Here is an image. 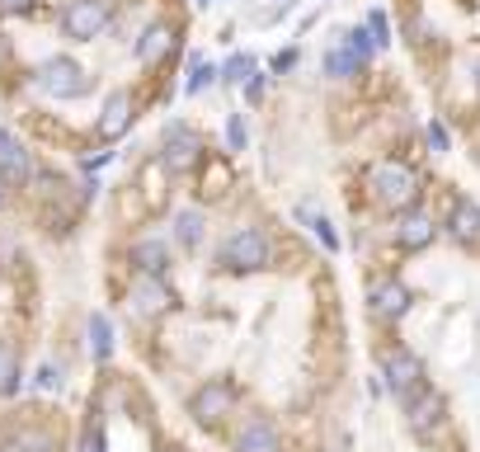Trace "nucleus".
Wrapping results in <instances>:
<instances>
[{
	"label": "nucleus",
	"mask_w": 480,
	"mask_h": 452,
	"mask_svg": "<svg viewBox=\"0 0 480 452\" xmlns=\"http://www.w3.org/2000/svg\"><path fill=\"white\" fill-rule=\"evenodd\" d=\"M132 118H137V109H132V95H128V90H113L109 99H104L99 118H95V132H99V141H118L122 132L132 128Z\"/></svg>",
	"instance_id": "nucleus-10"
},
{
	"label": "nucleus",
	"mask_w": 480,
	"mask_h": 452,
	"mask_svg": "<svg viewBox=\"0 0 480 452\" xmlns=\"http://www.w3.org/2000/svg\"><path fill=\"white\" fill-rule=\"evenodd\" d=\"M236 452H283V434L268 420H249L236 434Z\"/></svg>",
	"instance_id": "nucleus-14"
},
{
	"label": "nucleus",
	"mask_w": 480,
	"mask_h": 452,
	"mask_svg": "<svg viewBox=\"0 0 480 452\" xmlns=\"http://www.w3.org/2000/svg\"><path fill=\"white\" fill-rule=\"evenodd\" d=\"M203 137L189 128V122H170V128L160 132V166L170 170V175H184V170H194L198 160H203Z\"/></svg>",
	"instance_id": "nucleus-4"
},
{
	"label": "nucleus",
	"mask_w": 480,
	"mask_h": 452,
	"mask_svg": "<svg viewBox=\"0 0 480 452\" xmlns=\"http://www.w3.org/2000/svg\"><path fill=\"white\" fill-rule=\"evenodd\" d=\"M19 392V354L10 344H0V396Z\"/></svg>",
	"instance_id": "nucleus-23"
},
{
	"label": "nucleus",
	"mask_w": 480,
	"mask_h": 452,
	"mask_svg": "<svg viewBox=\"0 0 480 452\" xmlns=\"http://www.w3.org/2000/svg\"><path fill=\"white\" fill-rule=\"evenodd\" d=\"M433 236H438V226L424 212H405L401 221H395V240H401L405 250H424V245H433Z\"/></svg>",
	"instance_id": "nucleus-15"
},
{
	"label": "nucleus",
	"mask_w": 480,
	"mask_h": 452,
	"mask_svg": "<svg viewBox=\"0 0 480 452\" xmlns=\"http://www.w3.org/2000/svg\"><path fill=\"white\" fill-rule=\"evenodd\" d=\"M104 29H109V5H104V0H71V5L61 10V33H67L71 43H95Z\"/></svg>",
	"instance_id": "nucleus-5"
},
{
	"label": "nucleus",
	"mask_w": 480,
	"mask_h": 452,
	"mask_svg": "<svg viewBox=\"0 0 480 452\" xmlns=\"http://www.w3.org/2000/svg\"><path fill=\"white\" fill-rule=\"evenodd\" d=\"M382 382H386L391 396L410 401L414 392H420V382H424V363L414 358L410 348H391V354L382 358Z\"/></svg>",
	"instance_id": "nucleus-6"
},
{
	"label": "nucleus",
	"mask_w": 480,
	"mask_h": 452,
	"mask_svg": "<svg viewBox=\"0 0 480 452\" xmlns=\"http://www.w3.org/2000/svg\"><path fill=\"white\" fill-rule=\"evenodd\" d=\"M475 86H480V57H475Z\"/></svg>",
	"instance_id": "nucleus-35"
},
{
	"label": "nucleus",
	"mask_w": 480,
	"mask_h": 452,
	"mask_svg": "<svg viewBox=\"0 0 480 452\" xmlns=\"http://www.w3.org/2000/svg\"><path fill=\"white\" fill-rule=\"evenodd\" d=\"M33 86L52 99H80V95H90V71L71 57H48L43 67L33 71Z\"/></svg>",
	"instance_id": "nucleus-3"
},
{
	"label": "nucleus",
	"mask_w": 480,
	"mask_h": 452,
	"mask_svg": "<svg viewBox=\"0 0 480 452\" xmlns=\"http://www.w3.org/2000/svg\"><path fill=\"white\" fill-rule=\"evenodd\" d=\"M226 141H231V151H245L249 132H245V118H240V113H231V118H226Z\"/></svg>",
	"instance_id": "nucleus-26"
},
{
	"label": "nucleus",
	"mask_w": 480,
	"mask_h": 452,
	"mask_svg": "<svg viewBox=\"0 0 480 452\" xmlns=\"http://www.w3.org/2000/svg\"><path fill=\"white\" fill-rule=\"evenodd\" d=\"M76 452H104V429H99V424H90V429H86V434H80Z\"/></svg>",
	"instance_id": "nucleus-28"
},
{
	"label": "nucleus",
	"mask_w": 480,
	"mask_h": 452,
	"mask_svg": "<svg viewBox=\"0 0 480 452\" xmlns=\"http://www.w3.org/2000/svg\"><path fill=\"white\" fill-rule=\"evenodd\" d=\"M175 236H179L184 250H198V245H203V212L198 208L175 212Z\"/></svg>",
	"instance_id": "nucleus-19"
},
{
	"label": "nucleus",
	"mask_w": 480,
	"mask_h": 452,
	"mask_svg": "<svg viewBox=\"0 0 480 452\" xmlns=\"http://www.w3.org/2000/svg\"><path fill=\"white\" fill-rule=\"evenodd\" d=\"M170 48H175V29L170 24H151V29L137 38V67L151 71L160 57H170Z\"/></svg>",
	"instance_id": "nucleus-13"
},
{
	"label": "nucleus",
	"mask_w": 480,
	"mask_h": 452,
	"mask_svg": "<svg viewBox=\"0 0 480 452\" xmlns=\"http://www.w3.org/2000/svg\"><path fill=\"white\" fill-rule=\"evenodd\" d=\"M358 67H363V61L353 57L349 48H330V52H325V76H335V80H349V76H358Z\"/></svg>",
	"instance_id": "nucleus-22"
},
{
	"label": "nucleus",
	"mask_w": 480,
	"mask_h": 452,
	"mask_svg": "<svg viewBox=\"0 0 480 452\" xmlns=\"http://www.w3.org/2000/svg\"><path fill=\"white\" fill-rule=\"evenodd\" d=\"M170 302H175V287L165 283L160 274H141L132 283V293H128V312L141 316V321H151L160 312H170Z\"/></svg>",
	"instance_id": "nucleus-9"
},
{
	"label": "nucleus",
	"mask_w": 480,
	"mask_h": 452,
	"mask_svg": "<svg viewBox=\"0 0 480 452\" xmlns=\"http://www.w3.org/2000/svg\"><path fill=\"white\" fill-rule=\"evenodd\" d=\"M132 264H137V274H165V264H170V245H165V240H137L132 245Z\"/></svg>",
	"instance_id": "nucleus-17"
},
{
	"label": "nucleus",
	"mask_w": 480,
	"mask_h": 452,
	"mask_svg": "<svg viewBox=\"0 0 480 452\" xmlns=\"http://www.w3.org/2000/svg\"><path fill=\"white\" fill-rule=\"evenodd\" d=\"M5 52H10V43H5V33H0V61H5Z\"/></svg>",
	"instance_id": "nucleus-34"
},
{
	"label": "nucleus",
	"mask_w": 480,
	"mask_h": 452,
	"mask_svg": "<svg viewBox=\"0 0 480 452\" xmlns=\"http://www.w3.org/2000/svg\"><path fill=\"white\" fill-rule=\"evenodd\" d=\"M292 67H297V48H287V52H278L274 61H268V71H274V76H283V71H292Z\"/></svg>",
	"instance_id": "nucleus-30"
},
{
	"label": "nucleus",
	"mask_w": 480,
	"mask_h": 452,
	"mask_svg": "<svg viewBox=\"0 0 480 452\" xmlns=\"http://www.w3.org/2000/svg\"><path fill=\"white\" fill-rule=\"evenodd\" d=\"M249 76H255V57H249V52H236V57L222 67V80H226V86H245Z\"/></svg>",
	"instance_id": "nucleus-25"
},
{
	"label": "nucleus",
	"mask_w": 480,
	"mask_h": 452,
	"mask_svg": "<svg viewBox=\"0 0 480 452\" xmlns=\"http://www.w3.org/2000/svg\"><path fill=\"white\" fill-rule=\"evenodd\" d=\"M372 316H377V321H401L405 312H410V287L401 283V278H386V283H377V287H372Z\"/></svg>",
	"instance_id": "nucleus-12"
},
{
	"label": "nucleus",
	"mask_w": 480,
	"mask_h": 452,
	"mask_svg": "<svg viewBox=\"0 0 480 452\" xmlns=\"http://www.w3.org/2000/svg\"><path fill=\"white\" fill-rule=\"evenodd\" d=\"M367 184H372V194H377V203H386L395 212H410L414 198H420V175H414L405 160H377V166L367 170Z\"/></svg>",
	"instance_id": "nucleus-2"
},
{
	"label": "nucleus",
	"mask_w": 480,
	"mask_h": 452,
	"mask_svg": "<svg viewBox=\"0 0 480 452\" xmlns=\"http://www.w3.org/2000/svg\"><path fill=\"white\" fill-rule=\"evenodd\" d=\"M33 179V156L19 147V137L0 128V184H10V189H19V184Z\"/></svg>",
	"instance_id": "nucleus-11"
},
{
	"label": "nucleus",
	"mask_w": 480,
	"mask_h": 452,
	"mask_svg": "<svg viewBox=\"0 0 480 452\" xmlns=\"http://www.w3.org/2000/svg\"><path fill=\"white\" fill-rule=\"evenodd\" d=\"M38 386H43V392H57V386H61V373H57L52 363H43V367H38Z\"/></svg>",
	"instance_id": "nucleus-31"
},
{
	"label": "nucleus",
	"mask_w": 480,
	"mask_h": 452,
	"mask_svg": "<svg viewBox=\"0 0 480 452\" xmlns=\"http://www.w3.org/2000/svg\"><path fill=\"white\" fill-rule=\"evenodd\" d=\"M424 137H429V147H433V151H448V147H452V137H448V128H443L438 118L429 122V132H424Z\"/></svg>",
	"instance_id": "nucleus-29"
},
{
	"label": "nucleus",
	"mask_w": 480,
	"mask_h": 452,
	"mask_svg": "<svg viewBox=\"0 0 480 452\" xmlns=\"http://www.w3.org/2000/svg\"><path fill=\"white\" fill-rule=\"evenodd\" d=\"M264 86H268V76H249L245 80V99H249V104H259V99H264Z\"/></svg>",
	"instance_id": "nucleus-32"
},
{
	"label": "nucleus",
	"mask_w": 480,
	"mask_h": 452,
	"mask_svg": "<svg viewBox=\"0 0 480 452\" xmlns=\"http://www.w3.org/2000/svg\"><path fill=\"white\" fill-rule=\"evenodd\" d=\"M222 269H231V274H259L274 264V245H268V236L259 231V226H240V231H231L222 240Z\"/></svg>",
	"instance_id": "nucleus-1"
},
{
	"label": "nucleus",
	"mask_w": 480,
	"mask_h": 452,
	"mask_svg": "<svg viewBox=\"0 0 480 452\" xmlns=\"http://www.w3.org/2000/svg\"><path fill=\"white\" fill-rule=\"evenodd\" d=\"M90 354H95V363H109L113 358V325H109V316H104V312L90 316Z\"/></svg>",
	"instance_id": "nucleus-18"
},
{
	"label": "nucleus",
	"mask_w": 480,
	"mask_h": 452,
	"mask_svg": "<svg viewBox=\"0 0 480 452\" xmlns=\"http://www.w3.org/2000/svg\"><path fill=\"white\" fill-rule=\"evenodd\" d=\"M217 76H222V67H213V61H207L203 52H194V57H189V80H184V90H189V95H203Z\"/></svg>",
	"instance_id": "nucleus-20"
},
{
	"label": "nucleus",
	"mask_w": 480,
	"mask_h": 452,
	"mask_svg": "<svg viewBox=\"0 0 480 452\" xmlns=\"http://www.w3.org/2000/svg\"><path fill=\"white\" fill-rule=\"evenodd\" d=\"M344 48H349L353 57H358V61H367L372 52H377V38H372V29H367V24H353V29L344 33Z\"/></svg>",
	"instance_id": "nucleus-24"
},
{
	"label": "nucleus",
	"mask_w": 480,
	"mask_h": 452,
	"mask_svg": "<svg viewBox=\"0 0 480 452\" xmlns=\"http://www.w3.org/2000/svg\"><path fill=\"white\" fill-rule=\"evenodd\" d=\"M33 0H0V14H24Z\"/></svg>",
	"instance_id": "nucleus-33"
},
{
	"label": "nucleus",
	"mask_w": 480,
	"mask_h": 452,
	"mask_svg": "<svg viewBox=\"0 0 480 452\" xmlns=\"http://www.w3.org/2000/svg\"><path fill=\"white\" fill-rule=\"evenodd\" d=\"M443 420H448V401H443V392H414L410 401H405V424H410V434L414 438H433L438 429H443Z\"/></svg>",
	"instance_id": "nucleus-7"
},
{
	"label": "nucleus",
	"mask_w": 480,
	"mask_h": 452,
	"mask_svg": "<svg viewBox=\"0 0 480 452\" xmlns=\"http://www.w3.org/2000/svg\"><path fill=\"white\" fill-rule=\"evenodd\" d=\"M448 231H452V240H462V245H480V208L475 203H457L452 208V217H448Z\"/></svg>",
	"instance_id": "nucleus-16"
},
{
	"label": "nucleus",
	"mask_w": 480,
	"mask_h": 452,
	"mask_svg": "<svg viewBox=\"0 0 480 452\" xmlns=\"http://www.w3.org/2000/svg\"><path fill=\"white\" fill-rule=\"evenodd\" d=\"M297 217L306 221V231H311V236H316V240L325 245V250H330V255H340V236H335V226H330V217H321V212H311V208H297Z\"/></svg>",
	"instance_id": "nucleus-21"
},
{
	"label": "nucleus",
	"mask_w": 480,
	"mask_h": 452,
	"mask_svg": "<svg viewBox=\"0 0 480 452\" xmlns=\"http://www.w3.org/2000/svg\"><path fill=\"white\" fill-rule=\"evenodd\" d=\"M367 29H372V38H377V48L391 43V24H386V14H382V10H372V14H367Z\"/></svg>",
	"instance_id": "nucleus-27"
},
{
	"label": "nucleus",
	"mask_w": 480,
	"mask_h": 452,
	"mask_svg": "<svg viewBox=\"0 0 480 452\" xmlns=\"http://www.w3.org/2000/svg\"><path fill=\"white\" fill-rule=\"evenodd\" d=\"M189 415L203 429H217V424H226V415H236V392L226 382H207V386H198V392H194Z\"/></svg>",
	"instance_id": "nucleus-8"
}]
</instances>
